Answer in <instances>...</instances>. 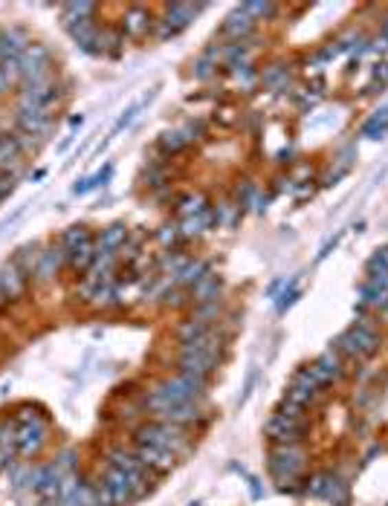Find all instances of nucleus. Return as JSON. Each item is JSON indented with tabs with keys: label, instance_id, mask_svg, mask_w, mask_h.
<instances>
[{
	"label": "nucleus",
	"instance_id": "e433bc0d",
	"mask_svg": "<svg viewBox=\"0 0 388 506\" xmlns=\"http://www.w3.org/2000/svg\"><path fill=\"white\" fill-rule=\"evenodd\" d=\"M293 385H299V388H304V390H313V393H319V385L316 382V376L310 373V368H301V371H296V376H293Z\"/></svg>",
	"mask_w": 388,
	"mask_h": 506
},
{
	"label": "nucleus",
	"instance_id": "0eeeda50",
	"mask_svg": "<svg viewBox=\"0 0 388 506\" xmlns=\"http://www.w3.org/2000/svg\"><path fill=\"white\" fill-rule=\"evenodd\" d=\"M180 373H191V376H212L217 371V356L206 353L197 347H183L180 350Z\"/></svg>",
	"mask_w": 388,
	"mask_h": 506
},
{
	"label": "nucleus",
	"instance_id": "9b49d317",
	"mask_svg": "<svg viewBox=\"0 0 388 506\" xmlns=\"http://www.w3.org/2000/svg\"><path fill=\"white\" fill-rule=\"evenodd\" d=\"M102 483H105V489L110 492V500H114V506H125V503L136 500V498H133V486H131V481H128V474H125V472H119V469H114V466H107V469H105V477H102Z\"/></svg>",
	"mask_w": 388,
	"mask_h": 506
},
{
	"label": "nucleus",
	"instance_id": "2f4dec72",
	"mask_svg": "<svg viewBox=\"0 0 388 506\" xmlns=\"http://www.w3.org/2000/svg\"><path fill=\"white\" fill-rule=\"evenodd\" d=\"M67 506H99V503H96V489L87 486V483H81L76 489V495L67 500Z\"/></svg>",
	"mask_w": 388,
	"mask_h": 506
},
{
	"label": "nucleus",
	"instance_id": "f3484780",
	"mask_svg": "<svg viewBox=\"0 0 388 506\" xmlns=\"http://www.w3.org/2000/svg\"><path fill=\"white\" fill-rule=\"evenodd\" d=\"M122 30H125V35H131V38H145L148 30H151V15H148V9L131 6L128 12H125Z\"/></svg>",
	"mask_w": 388,
	"mask_h": 506
},
{
	"label": "nucleus",
	"instance_id": "58836bf2",
	"mask_svg": "<svg viewBox=\"0 0 388 506\" xmlns=\"http://www.w3.org/2000/svg\"><path fill=\"white\" fill-rule=\"evenodd\" d=\"M186 142H188V136H183L180 131H169V133H162V139H160V145L165 151H180Z\"/></svg>",
	"mask_w": 388,
	"mask_h": 506
},
{
	"label": "nucleus",
	"instance_id": "5701e85b",
	"mask_svg": "<svg viewBox=\"0 0 388 506\" xmlns=\"http://www.w3.org/2000/svg\"><path fill=\"white\" fill-rule=\"evenodd\" d=\"M125 237H128V229L122 226V223H114V226H107L105 232H102V241H99V252H114L125 243Z\"/></svg>",
	"mask_w": 388,
	"mask_h": 506
},
{
	"label": "nucleus",
	"instance_id": "72a5a7b5",
	"mask_svg": "<svg viewBox=\"0 0 388 506\" xmlns=\"http://www.w3.org/2000/svg\"><path fill=\"white\" fill-rule=\"evenodd\" d=\"M96 255H99V252H96V246H93V243H87V246H81L78 252H73L70 261H73L76 270H87V266L96 261Z\"/></svg>",
	"mask_w": 388,
	"mask_h": 506
},
{
	"label": "nucleus",
	"instance_id": "c85d7f7f",
	"mask_svg": "<svg viewBox=\"0 0 388 506\" xmlns=\"http://www.w3.org/2000/svg\"><path fill=\"white\" fill-rule=\"evenodd\" d=\"M217 55H220V52H217L215 47L206 52V55H200L197 64H194V76H197V78H209V76L215 73V67H217Z\"/></svg>",
	"mask_w": 388,
	"mask_h": 506
},
{
	"label": "nucleus",
	"instance_id": "c9c22d12",
	"mask_svg": "<svg viewBox=\"0 0 388 506\" xmlns=\"http://www.w3.org/2000/svg\"><path fill=\"white\" fill-rule=\"evenodd\" d=\"M206 212V200L200 194H194V197H186L183 200V208H180V214L183 217H194V214H203Z\"/></svg>",
	"mask_w": 388,
	"mask_h": 506
},
{
	"label": "nucleus",
	"instance_id": "423d86ee",
	"mask_svg": "<svg viewBox=\"0 0 388 506\" xmlns=\"http://www.w3.org/2000/svg\"><path fill=\"white\" fill-rule=\"evenodd\" d=\"M304 419H293V417H284V414H279L275 411L270 419H267V426H264V434L275 443V446H293V443H299L301 440V434H304Z\"/></svg>",
	"mask_w": 388,
	"mask_h": 506
},
{
	"label": "nucleus",
	"instance_id": "4be33fe9",
	"mask_svg": "<svg viewBox=\"0 0 388 506\" xmlns=\"http://www.w3.org/2000/svg\"><path fill=\"white\" fill-rule=\"evenodd\" d=\"M191 292H194V301L197 304H209V301H217V292H220V280H217V275H206L200 284H194L191 287Z\"/></svg>",
	"mask_w": 388,
	"mask_h": 506
},
{
	"label": "nucleus",
	"instance_id": "c03bdc74",
	"mask_svg": "<svg viewBox=\"0 0 388 506\" xmlns=\"http://www.w3.org/2000/svg\"><path fill=\"white\" fill-rule=\"evenodd\" d=\"M12 84H15V81H12V78L3 73V69H0V96L9 93V90H12Z\"/></svg>",
	"mask_w": 388,
	"mask_h": 506
},
{
	"label": "nucleus",
	"instance_id": "ea45409f",
	"mask_svg": "<svg viewBox=\"0 0 388 506\" xmlns=\"http://www.w3.org/2000/svg\"><path fill=\"white\" fill-rule=\"evenodd\" d=\"M299 295H301L299 284H296V280H290V289H284V292H281V298H279V310L284 313L287 307H293V301L299 298Z\"/></svg>",
	"mask_w": 388,
	"mask_h": 506
},
{
	"label": "nucleus",
	"instance_id": "c756f323",
	"mask_svg": "<svg viewBox=\"0 0 388 506\" xmlns=\"http://www.w3.org/2000/svg\"><path fill=\"white\" fill-rule=\"evenodd\" d=\"M316 397H319V393H313V390H304V388H299V385H290L284 402H293V405H299V408H308V405L316 402Z\"/></svg>",
	"mask_w": 388,
	"mask_h": 506
},
{
	"label": "nucleus",
	"instance_id": "aec40b11",
	"mask_svg": "<svg viewBox=\"0 0 388 506\" xmlns=\"http://www.w3.org/2000/svg\"><path fill=\"white\" fill-rule=\"evenodd\" d=\"M61 258H64V252H55V249L38 252V266H35V272H32V275H38L41 280H50L55 272H58Z\"/></svg>",
	"mask_w": 388,
	"mask_h": 506
},
{
	"label": "nucleus",
	"instance_id": "7ed1b4c3",
	"mask_svg": "<svg viewBox=\"0 0 388 506\" xmlns=\"http://www.w3.org/2000/svg\"><path fill=\"white\" fill-rule=\"evenodd\" d=\"M304 466V452L299 448V443L293 446H275L270 454V472L279 481L281 489H290V483H296V477Z\"/></svg>",
	"mask_w": 388,
	"mask_h": 506
},
{
	"label": "nucleus",
	"instance_id": "6ab92c4d",
	"mask_svg": "<svg viewBox=\"0 0 388 506\" xmlns=\"http://www.w3.org/2000/svg\"><path fill=\"white\" fill-rule=\"evenodd\" d=\"M87 243H93V237H90V232L85 226H70L61 234V252L67 258H70L73 252H78L81 246H87Z\"/></svg>",
	"mask_w": 388,
	"mask_h": 506
},
{
	"label": "nucleus",
	"instance_id": "2eb2a0df",
	"mask_svg": "<svg viewBox=\"0 0 388 506\" xmlns=\"http://www.w3.org/2000/svg\"><path fill=\"white\" fill-rule=\"evenodd\" d=\"M310 373L316 376L319 385H330V382H336V379H342V362L334 350H327V353H322L310 364Z\"/></svg>",
	"mask_w": 388,
	"mask_h": 506
},
{
	"label": "nucleus",
	"instance_id": "4c0bfd02",
	"mask_svg": "<svg viewBox=\"0 0 388 506\" xmlns=\"http://www.w3.org/2000/svg\"><path fill=\"white\" fill-rule=\"evenodd\" d=\"M264 84H270V87H284V84H287V69L281 64H272L264 73Z\"/></svg>",
	"mask_w": 388,
	"mask_h": 506
},
{
	"label": "nucleus",
	"instance_id": "dca6fc26",
	"mask_svg": "<svg viewBox=\"0 0 388 506\" xmlns=\"http://www.w3.org/2000/svg\"><path fill=\"white\" fill-rule=\"evenodd\" d=\"M359 295H363V304L368 307H388V275H371L363 287H359Z\"/></svg>",
	"mask_w": 388,
	"mask_h": 506
},
{
	"label": "nucleus",
	"instance_id": "4468645a",
	"mask_svg": "<svg viewBox=\"0 0 388 506\" xmlns=\"http://www.w3.org/2000/svg\"><path fill=\"white\" fill-rule=\"evenodd\" d=\"M26 289V278H23V270L18 263H3L0 266V295L9 301L21 298Z\"/></svg>",
	"mask_w": 388,
	"mask_h": 506
},
{
	"label": "nucleus",
	"instance_id": "37998d69",
	"mask_svg": "<svg viewBox=\"0 0 388 506\" xmlns=\"http://www.w3.org/2000/svg\"><path fill=\"white\" fill-rule=\"evenodd\" d=\"M136 110H140V104H133V107H128V110H125V116H122V119L116 122V128H114V133H119V131L125 128V124H131V122H133V116H136Z\"/></svg>",
	"mask_w": 388,
	"mask_h": 506
},
{
	"label": "nucleus",
	"instance_id": "ddd939ff",
	"mask_svg": "<svg viewBox=\"0 0 388 506\" xmlns=\"http://www.w3.org/2000/svg\"><path fill=\"white\" fill-rule=\"evenodd\" d=\"M136 460H140L145 469L157 472V474H165V472L174 469L177 454L165 452V448H157V446H136Z\"/></svg>",
	"mask_w": 388,
	"mask_h": 506
},
{
	"label": "nucleus",
	"instance_id": "f257e3e1",
	"mask_svg": "<svg viewBox=\"0 0 388 506\" xmlns=\"http://www.w3.org/2000/svg\"><path fill=\"white\" fill-rule=\"evenodd\" d=\"M136 446H157L165 448L171 454H180L188 448V437L183 426L174 423H162V419H154V423H145L136 428Z\"/></svg>",
	"mask_w": 388,
	"mask_h": 506
},
{
	"label": "nucleus",
	"instance_id": "473e14b6",
	"mask_svg": "<svg viewBox=\"0 0 388 506\" xmlns=\"http://www.w3.org/2000/svg\"><path fill=\"white\" fill-rule=\"evenodd\" d=\"M368 275H388V246L377 249L368 261Z\"/></svg>",
	"mask_w": 388,
	"mask_h": 506
},
{
	"label": "nucleus",
	"instance_id": "f704fd0d",
	"mask_svg": "<svg viewBox=\"0 0 388 506\" xmlns=\"http://www.w3.org/2000/svg\"><path fill=\"white\" fill-rule=\"evenodd\" d=\"M241 12H246L252 21H258V18H270V15H275V6L272 3H241L238 6Z\"/></svg>",
	"mask_w": 388,
	"mask_h": 506
},
{
	"label": "nucleus",
	"instance_id": "7c9ffc66",
	"mask_svg": "<svg viewBox=\"0 0 388 506\" xmlns=\"http://www.w3.org/2000/svg\"><path fill=\"white\" fill-rule=\"evenodd\" d=\"M209 223H212V214L209 212L194 214V217H183V229H180V232H183L186 237H191V234H200L206 226H209Z\"/></svg>",
	"mask_w": 388,
	"mask_h": 506
},
{
	"label": "nucleus",
	"instance_id": "412c9836",
	"mask_svg": "<svg viewBox=\"0 0 388 506\" xmlns=\"http://www.w3.org/2000/svg\"><path fill=\"white\" fill-rule=\"evenodd\" d=\"M93 12H96V6H93V3H64V6H61L64 26L70 30V26H76V23L93 21Z\"/></svg>",
	"mask_w": 388,
	"mask_h": 506
},
{
	"label": "nucleus",
	"instance_id": "a211bd4d",
	"mask_svg": "<svg viewBox=\"0 0 388 506\" xmlns=\"http://www.w3.org/2000/svg\"><path fill=\"white\" fill-rule=\"evenodd\" d=\"M252 18L246 15V12H241V9H235L232 15L226 18V23H224V35H229L232 41H241V38H246L249 32H252Z\"/></svg>",
	"mask_w": 388,
	"mask_h": 506
},
{
	"label": "nucleus",
	"instance_id": "a19ab883",
	"mask_svg": "<svg viewBox=\"0 0 388 506\" xmlns=\"http://www.w3.org/2000/svg\"><path fill=\"white\" fill-rule=\"evenodd\" d=\"M325 483H327V472L316 474L313 481H310V486H308V492H310L313 498H322V495H325Z\"/></svg>",
	"mask_w": 388,
	"mask_h": 506
},
{
	"label": "nucleus",
	"instance_id": "20e7f679",
	"mask_svg": "<svg viewBox=\"0 0 388 506\" xmlns=\"http://www.w3.org/2000/svg\"><path fill=\"white\" fill-rule=\"evenodd\" d=\"M336 350L348 353L351 359H365V356H374L380 350V336L374 333L365 321H359V324L345 330L336 339Z\"/></svg>",
	"mask_w": 388,
	"mask_h": 506
},
{
	"label": "nucleus",
	"instance_id": "6e6552de",
	"mask_svg": "<svg viewBox=\"0 0 388 506\" xmlns=\"http://www.w3.org/2000/svg\"><path fill=\"white\" fill-rule=\"evenodd\" d=\"M203 6H188V3H171L165 9V18L160 21V38H169V35H177L180 30H186V26L197 18V12Z\"/></svg>",
	"mask_w": 388,
	"mask_h": 506
},
{
	"label": "nucleus",
	"instance_id": "bb28decb",
	"mask_svg": "<svg viewBox=\"0 0 388 506\" xmlns=\"http://www.w3.org/2000/svg\"><path fill=\"white\" fill-rule=\"evenodd\" d=\"M325 500H334L336 506H342L345 500H348V489H345V483L339 481L336 474H327V483H325Z\"/></svg>",
	"mask_w": 388,
	"mask_h": 506
},
{
	"label": "nucleus",
	"instance_id": "393cba45",
	"mask_svg": "<svg viewBox=\"0 0 388 506\" xmlns=\"http://www.w3.org/2000/svg\"><path fill=\"white\" fill-rule=\"evenodd\" d=\"M209 275V266L206 263H200V261H188L183 270L177 272V284H186V287H194V284H200V280Z\"/></svg>",
	"mask_w": 388,
	"mask_h": 506
},
{
	"label": "nucleus",
	"instance_id": "cd10ccee",
	"mask_svg": "<svg viewBox=\"0 0 388 506\" xmlns=\"http://www.w3.org/2000/svg\"><path fill=\"white\" fill-rule=\"evenodd\" d=\"M21 157V142L15 136H3L0 133V165H9Z\"/></svg>",
	"mask_w": 388,
	"mask_h": 506
},
{
	"label": "nucleus",
	"instance_id": "a18cd8bd",
	"mask_svg": "<svg viewBox=\"0 0 388 506\" xmlns=\"http://www.w3.org/2000/svg\"><path fill=\"white\" fill-rule=\"evenodd\" d=\"M382 41H388V18L382 21Z\"/></svg>",
	"mask_w": 388,
	"mask_h": 506
},
{
	"label": "nucleus",
	"instance_id": "f03ea898",
	"mask_svg": "<svg viewBox=\"0 0 388 506\" xmlns=\"http://www.w3.org/2000/svg\"><path fill=\"white\" fill-rule=\"evenodd\" d=\"M47 443V423L41 419L35 411L23 408L18 414V428H15V448L23 457L38 454Z\"/></svg>",
	"mask_w": 388,
	"mask_h": 506
},
{
	"label": "nucleus",
	"instance_id": "39448f33",
	"mask_svg": "<svg viewBox=\"0 0 388 506\" xmlns=\"http://www.w3.org/2000/svg\"><path fill=\"white\" fill-rule=\"evenodd\" d=\"M107 466H114L119 472L128 474V481L133 486V498H142L148 492V477H145V466L140 460H136V454H128L122 452V448H116V452L107 454Z\"/></svg>",
	"mask_w": 388,
	"mask_h": 506
},
{
	"label": "nucleus",
	"instance_id": "a878e982",
	"mask_svg": "<svg viewBox=\"0 0 388 506\" xmlns=\"http://www.w3.org/2000/svg\"><path fill=\"white\" fill-rule=\"evenodd\" d=\"M209 333V324H203V321H197V318H191V321H186L183 327H180V344H191V342H197L200 336H206Z\"/></svg>",
	"mask_w": 388,
	"mask_h": 506
},
{
	"label": "nucleus",
	"instance_id": "f8f14e48",
	"mask_svg": "<svg viewBox=\"0 0 388 506\" xmlns=\"http://www.w3.org/2000/svg\"><path fill=\"white\" fill-rule=\"evenodd\" d=\"M50 122H52L50 107H38V104H30V102H21V107H18V124H21L26 133H32V136L44 133L50 128Z\"/></svg>",
	"mask_w": 388,
	"mask_h": 506
},
{
	"label": "nucleus",
	"instance_id": "9d476101",
	"mask_svg": "<svg viewBox=\"0 0 388 506\" xmlns=\"http://www.w3.org/2000/svg\"><path fill=\"white\" fill-rule=\"evenodd\" d=\"M55 98H58V87H55V81L50 76L35 78V81H23L21 102H30V104H38V107H50Z\"/></svg>",
	"mask_w": 388,
	"mask_h": 506
},
{
	"label": "nucleus",
	"instance_id": "79ce46f5",
	"mask_svg": "<svg viewBox=\"0 0 388 506\" xmlns=\"http://www.w3.org/2000/svg\"><path fill=\"white\" fill-rule=\"evenodd\" d=\"M279 414H284V417H293V419H304V408H299V405H293V402H281Z\"/></svg>",
	"mask_w": 388,
	"mask_h": 506
},
{
	"label": "nucleus",
	"instance_id": "1a4fd4ad",
	"mask_svg": "<svg viewBox=\"0 0 388 506\" xmlns=\"http://www.w3.org/2000/svg\"><path fill=\"white\" fill-rule=\"evenodd\" d=\"M18 64H21V78H23V81H35V78L50 76V73H47V67H50V52L41 47V44H32V47L18 58Z\"/></svg>",
	"mask_w": 388,
	"mask_h": 506
},
{
	"label": "nucleus",
	"instance_id": "b1692460",
	"mask_svg": "<svg viewBox=\"0 0 388 506\" xmlns=\"http://www.w3.org/2000/svg\"><path fill=\"white\" fill-rule=\"evenodd\" d=\"M385 133H388V104L380 107L377 113H374V116L363 124V136H368V139H382Z\"/></svg>",
	"mask_w": 388,
	"mask_h": 506
}]
</instances>
